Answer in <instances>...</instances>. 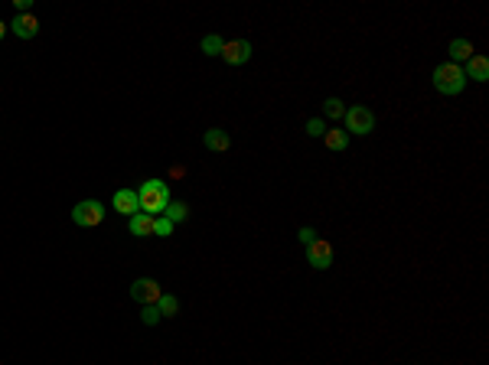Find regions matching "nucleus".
<instances>
[{
  "instance_id": "nucleus-9",
  "label": "nucleus",
  "mask_w": 489,
  "mask_h": 365,
  "mask_svg": "<svg viewBox=\"0 0 489 365\" xmlns=\"http://www.w3.org/2000/svg\"><path fill=\"white\" fill-rule=\"evenodd\" d=\"M7 26H10V33H16V36H20V40H33V36L40 33V20H36L33 13H16Z\"/></svg>"
},
{
  "instance_id": "nucleus-13",
  "label": "nucleus",
  "mask_w": 489,
  "mask_h": 365,
  "mask_svg": "<svg viewBox=\"0 0 489 365\" xmlns=\"http://www.w3.org/2000/svg\"><path fill=\"white\" fill-rule=\"evenodd\" d=\"M202 144H206L209 150H229V147H232V140H229V130L209 128L206 134H202Z\"/></svg>"
},
{
  "instance_id": "nucleus-2",
  "label": "nucleus",
  "mask_w": 489,
  "mask_h": 365,
  "mask_svg": "<svg viewBox=\"0 0 489 365\" xmlns=\"http://www.w3.org/2000/svg\"><path fill=\"white\" fill-rule=\"evenodd\" d=\"M431 79H434V89L441 91V95H460L466 89V72H463V65L457 62H441L434 69Z\"/></svg>"
},
{
  "instance_id": "nucleus-6",
  "label": "nucleus",
  "mask_w": 489,
  "mask_h": 365,
  "mask_svg": "<svg viewBox=\"0 0 489 365\" xmlns=\"http://www.w3.org/2000/svg\"><path fill=\"white\" fill-rule=\"evenodd\" d=\"M163 297L160 284L153 281V277H137L134 284H131V301L144 303V307H157V301Z\"/></svg>"
},
{
  "instance_id": "nucleus-12",
  "label": "nucleus",
  "mask_w": 489,
  "mask_h": 365,
  "mask_svg": "<svg viewBox=\"0 0 489 365\" xmlns=\"http://www.w3.org/2000/svg\"><path fill=\"white\" fill-rule=\"evenodd\" d=\"M463 72H466V79H473V82H480L483 85V82H489V59L476 52V56L463 65Z\"/></svg>"
},
{
  "instance_id": "nucleus-19",
  "label": "nucleus",
  "mask_w": 489,
  "mask_h": 365,
  "mask_svg": "<svg viewBox=\"0 0 489 365\" xmlns=\"http://www.w3.org/2000/svg\"><path fill=\"white\" fill-rule=\"evenodd\" d=\"M304 130L310 134V137H323V134H326V124H323V118H310Z\"/></svg>"
},
{
  "instance_id": "nucleus-5",
  "label": "nucleus",
  "mask_w": 489,
  "mask_h": 365,
  "mask_svg": "<svg viewBox=\"0 0 489 365\" xmlns=\"http://www.w3.org/2000/svg\"><path fill=\"white\" fill-rule=\"evenodd\" d=\"M72 222L79 228H95L104 222V203H98V199H85V203H79L72 209Z\"/></svg>"
},
{
  "instance_id": "nucleus-21",
  "label": "nucleus",
  "mask_w": 489,
  "mask_h": 365,
  "mask_svg": "<svg viewBox=\"0 0 489 365\" xmlns=\"http://www.w3.org/2000/svg\"><path fill=\"white\" fill-rule=\"evenodd\" d=\"M160 320V313H157V307H144V323L150 326V323H157Z\"/></svg>"
},
{
  "instance_id": "nucleus-7",
  "label": "nucleus",
  "mask_w": 489,
  "mask_h": 365,
  "mask_svg": "<svg viewBox=\"0 0 489 365\" xmlns=\"http://www.w3.org/2000/svg\"><path fill=\"white\" fill-rule=\"evenodd\" d=\"M229 65H245L251 59V43L248 40H232V43H225L222 46V56Z\"/></svg>"
},
{
  "instance_id": "nucleus-22",
  "label": "nucleus",
  "mask_w": 489,
  "mask_h": 365,
  "mask_svg": "<svg viewBox=\"0 0 489 365\" xmlns=\"http://www.w3.org/2000/svg\"><path fill=\"white\" fill-rule=\"evenodd\" d=\"M313 238H317V232H313L310 225H304V228H300V242H304V245H310Z\"/></svg>"
},
{
  "instance_id": "nucleus-11",
  "label": "nucleus",
  "mask_w": 489,
  "mask_h": 365,
  "mask_svg": "<svg viewBox=\"0 0 489 365\" xmlns=\"http://www.w3.org/2000/svg\"><path fill=\"white\" fill-rule=\"evenodd\" d=\"M447 52H450V62H457V65L470 62V59L476 56V49H473V43L470 40H450Z\"/></svg>"
},
{
  "instance_id": "nucleus-20",
  "label": "nucleus",
  "mask_w": 489,
  "mask_h": 365,
  "mask_svg": "<svg viewBox=\"0 0 489 365\" xmlns=\"http://www.w3.org/2000/svg\"><path fill=\"white\" fill-rule=\"evenodd\" d=\"M157 238H167V235H173V222H167L163 215H157V232H153Z\"/></svg>"
},
{
  "instance_id": "nucleus-14",
  "label": "nucleus",
  "mask_w": 489,
  "mask_h": 365,
  "mask_svg": "<svg viewBox=\"0 0 489 365\" xmlns=\"http://www.w3.org/2000/svg\"><path fill=\"white\" fill-rule=\"evenodd\" d=\"M323 144H326V150H333V154H343L346 147H349V134L339 130V128H333V130L323 134Z\"/></svg>"
},
{
  "instance_id": "nucleus-17",
  "label": "nucleus",
  "mask_w": 489,
  "mask_h": 365,
  "mask_svg": "<svg viewBox=\"0 0 489 365\" xmlns=\"http://www.w3.org/2000/svg\"><path fill=\"white\" fill-rule=\"evenodd\" d=\"M157 313H160V317H177V313H180V301H177V297H173V293H163V297H160V301H157Z\"/></svg>"
},
{
  "instance_id": "nucleus-4",
  "label": "nucleus",
  "mask_w": 489,
  "mask_h": 365,
  "mask_svg": "<svg viewBox=\"0 0 489 365\" xmlns=\"http://www.w3.org/2000/svg\"><path fill=\"white\" fill-rule=\"evenodd\" d=\"M307 261H310L313 271L333 268V261H336V248H333V242H326V238L317 235L310 245H307Z\"/></svg>"
},
{
  "instance_id": "nucleus-1",
  "label": "nucleus",
  "mask_w": 489,
  "mask_h": 365,
  "mask_svg": "<svg viewBox=\"0 0 489 365\" xmlns=\"http://www.w3.org/2000/svg\"><path fill=\"white\" fill-rule=\"evenodd\" d=\"M137 203H141V212L153 215V219L163 215V209L170 206V183H163V179H147V183H141Z\"/></svg>"
},
{
  "instance_id": "nucleus-16",
  "label": "nucleus",
  "mask_w": 489,
  "mask_h": 365,
  "mask_svg": "<svg viewBox=\"0 0 489 365\" xmlns=\"http://www.w3.org/2000/svg\"><path fill=\"white\" fill-rule=\"evenodd\" d=\"M163 219L173 222V225H177V222H186V219H189V206H186V203H173V199H170V206L163 209Z\"/></svg>"
},
{
  "instance_id": "nucleus-3",
  "label": "nucleus",
  "mask_w": 489,
  "mask_h": 365,
  "mask_svg": "<svg viewBox=\"0 0 489 365\" xmlns=\"http://www.w3.org/2000/svg\"><path fill=\"white\" fill-rule=\"evenodd\" d=\"M343 130L349 137H353V134L366 137V134L375 130V114H372L366 105H349L346 108V118H343Z\"/></svg>"
},
{
  "instance_id": "nucleus-15",
  "label": "nucleus",
  "mask_w": 489,
  "mask_h": 365,
  "mask_svg": "<svg viewBox=\"0 0 489 365\" xmlns=\"http://www.w3.org/2000/svg\"><path fill=\"white\" fill-rule=\"evenodd\" d=\"M346 101L343 98H326L323 101V118H329V121H339V118H346Z\"/></svg>"
},
{
  "instance_id": "nucleus-18",
  "label": "nucleus",
  "mask_w": 489,
  "mask_h": 365,
  "mask_svg": "<svg viewBox=\"0 0 489 365\" xmlns=\"http://www.w3.org/2000/svg\"><path fill=\"white\" fill-rule=\"evenodd\" d=\"M222 46H225V40L216 36V33H209L206 40H202V52H206V56H222Z\"/></svg>"
},
{
  "instance_id": "nucleus-8",
  "label": "nucleus",
  "mask_w": 489,
  "mask_h": 365,
  "mask_svg": "<svg viewBox=\"0 0 489 365\" xmlns=\"http://www.w3.org/2000/svg\"><path fill=\"white\" fill-rule=\"evenodd\" d=\"M111 209L114 212H121V215H137L141 212V203H137V189H118L114 193V199H111Z\"/></svg>"
},
{
  "instance_id": "nucleus-23",
  "label": "nucleus",
  "mask_w": 489,
  "mask_h": 365,
  "mask_svg": "<svg viewBox=\"0 0 489 365\" xmlns=\"http://www.w3.org/2000/svg\"><path fill=\"white\" fill-rule=\"evenodd\" d=\"M7 30H10V26L4 23V20H0V40H4V36H7Z\"/></svg>"
},
{
  "instance_id": "nucleus-10",
  "label": "nucleus",
  "mask_w": 489,
  "mask_h": 365,
  "mask_svg": "<svg viewBox=\"0 0 489 365\" xmlns=\"http://www.w3.org/2000/svg\"><path fill=\"white\" fill-rule=\"evenodd\" d=\"M128 228H131V235H137V238H150L153 232H157V219L147 215V212H137V215L128 219Z\"/></svg>"
}]
</instances>
